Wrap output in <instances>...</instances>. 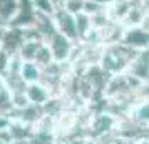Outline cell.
Returning a JSON list of instances; mask_svg holds the SVG:
<instances>
[{"mask_svg":"<svg viewBox=\"0 0 149 144\" xmlns=\"http://www.w3.org/2000/svg\"><path fill=\"white\" fill-rule=\"evenodd\" d=\"M139 54V50L124 45L122 42L117 44H109L104 45V52H102L101 65L109 74H122L126 72L131 65V62L134 61V57Z\"/></svg>","mask_w":149,"mask_h":144,"instance_id":"cell-1","label":"cell"},{"mask_svg":"<svg viewBox=\"0 0 149 144\" xmlns=\"http://www.w3.org/2000/svg\"><path fill=\"white\" fill-rule=\"evenodd\" d=\"M45 44L50 47L54 61L59 62V64H69L72 61V57L75 54V47H77V44L74 40H70L69 37L62 35L61 32H55Z\"/></svg>","mask_w":149,"mask_h":144,"instance_id":"cell-2","label":"cell"},{"mask_svg":"<svg viewBox=\"0 0 149 144\" xmlns=\"http://www.w3.org/2000/svg\"><path fill=\"white\" fill-rule=\"evenodd\" d=\"M54 24H55L57 32H61L62 35H65L70 40H74L75 44H79L75 15L69 14L67 10H64V8H57V12L54 14Z\"/></svg>","mask_w":149,"mask_h":144,"instance_id":"cell-3","label":"cell"},{"mask_svg":"<svg viewBox=\"0 0 149 144\" xmlns=\"http://www.w3.org/2000/svg\"><path fill=\"white\" fill-rule=\"evenodd\" d=\"M121 42L124 45L134 49V50H139V52H141V50H148L149 49V32L144 30L141 25L126 27Z\"/></svg>","mask_w":149,"mask_h":144,"instance_id":"cell-4","label":"cell"},{"mask_svg":"<svg viewBox=\"0 0 149 144\" xmlns=\"http://www.w3.org/2000/svg\"><path fill=\"white\" fill-rule=\"evenodd\" d=\"M126 72L139 79L141 82H149V50H141Z\"/></svg>","mask_w":149,"mask_h":144,"instance_id":"cell-5","label":"cell"},{"mask_svg":"<svg viewBox=\"0 0 149 144\" xmlns=\"http://www.w3.org/2000/svg\"><path fill=\"white\" fill-rule=\"evenodd\" d=\"M25 94H27L29 102L35 104V106H44V104H47L52 99V90L49 89L44 82H40V81L39 82L27 84Z\"/></svg>","mask_w":149,"mask_h":144,"instance_id":"cell-6","label":"cell"},{"mask_svg":"<svg viewBox=\"0 0 149 144\" xmlns=\"http://www.w3.org/2000/svg\"><path fill=\"white\" fill-rule=\"evenodd\" d=\"M20 10V0H0V24L10 25Z\"/></svg>","mask_w":149,"mask_h":144,"instance_id":"cell-7","label":"cell"},{"mask_svg":"<svg viewBox=\"0 0 149 144\" xmlns=\"http://www.w3.org/2000/svg\"><path fill=\"white\" fill-rule=\"evenodd\" d=\"M20 76L22 79L27 84L32 82H39L42 77V69L35 64V62H22V69H20Z\"/></svg>","mask_w":149,"mask_h":144,"instance_id":"cell-8","label":"cell"},{"mask_svg":"<svg viewBox=\"0 0 149 144\" xmlns=\"http://www.w3.org/2000/svg\"><path fill=\"white\" fill-rule=\"evenodd\" d=\"M131 117H132L134 121H137L139 124L149 127V101H137V102L132 106Z\"/></svg>","mask_w":149,"mask_h":144,"instance_id":"cell-9","label":"cell"},{"mask_svg":"<svg viewBox=\"0 0 149 144\" xmlns=\"http://www.w3.org/2000/svg\"><path fill=\"white\" fill-rule=\"evenodd\" d=\"M75 22H77V34H79V42L86 40L87 35L94 30V25H92V19L91 15L82 12V14L75 15Z\"/></svg>","mask_w":149,"mask_h":144,"instance_id":"cell-10","label":"cell"},{"mask_svg":"<svg viewBox=\"0 0 149 144\" xmlns=\"http://www.w3.org/2000/svg\"><path fill=\"white\" fill-rule=\"evenodd\" d=\"M54 132L49 131V127H44V129L34 131V134L25 141V144H54Z\"/></svg>","mask_w":149,"mask_h":144,"instance_id":"cell-11","label":"cell"},{"mask_svg":"<svg viewBox=\"0 0 149 144\" xmlns=\"http://www.w3.org/2000/svg\"><path fill=\"white\" fill-rule=\"evenodd\" d=\"M30 2H32V7L37 14L54 17V14L57 12V7L54 5L52 0H30Z\"/></svg>","mask_w":149,"mask_h":144,"instance_id":"cell-12","label":"cell"},{"mask_svg":"<svg viewBox=\"0 0 149 144\" xmlns=\"http://www.w3.org/2000/svg\"><path fill=\"white\" fill-rule=\"evenodd\" d=\"M61 8L67 10L69 14H72V15H79L86 8V0H64Z\"/></svg>","mask_w":149,"mask_h":144,"instance_id":"cell-13","label":"cell"},{"mask_svg":"<svg viewBox=\"0 0 149 144\" xmlns=\"http://www.w3.org/2000/svg\"><path fill=\"white\" fill-rule=\"evenodd\" d=\"M89 2H94V3H97V5H102V7H111L114 2H117V0H89Z\"/></svg>","mask_w":149,"mask_h":144,"instance_id":"cell-14","label":"cell"},{"mask_svg":"<svg viewBox=\"0 0 149 144\" xmlns=\"http://www.w3.org/2000/svg\"><path fill=\"white\" fill-rule=\"evenodd\" d=\"M5 29H7V25H2V24H0V50H2V40H3V34H5Z\"/></svg>","mask_w":149,"mask_h":144,"instance_id":"cell-15","label":"cell"},{"mask_svg":"<svg viewBox=\"0 0 149 144\" xmlns=\"http://www.w3.org/2000/svg\"><path fill=\"white\" fill-rule=\"evenodd\" d=\"M7 144H25V143H17V141H14V143H7Z\"/></svg>","mask_w":149,"mask_h":144,"instance_id":"cell-16","label":"cell"},{"mask_svg":"<svg viewBox=\"0 0 149 144\" xmlns=\"http://www.w3.org/2000/svg\"><path fill=\"white\" fill-rule=\"evenodd\" d=\"M142 2H144V3H148V5H149V0H142Z\"/></svg>","mask_w":149,"mask_h":144,"instance_id":"cell-17","label":"cell"},{"mask_svg":"<svg viewBox=\"0 0 149 144\" xmlns=\"http://www.w3.org/2000/svg\"><path fill=\"white\" fill-rule=\"evenodd\" d=\"M148 50H149V49H148Z\"/></svg>","mask_w":149,"mask_h":144,"instance_id":"cell-18","label":"cell"}]
</instances>
